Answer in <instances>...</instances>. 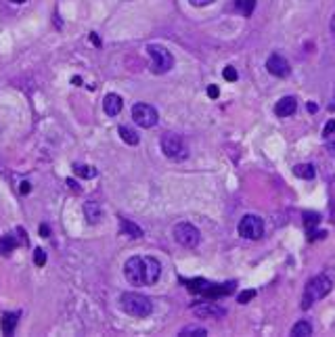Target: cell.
<instances>
[{
  "label": "cell",
  "mask_w": 335,
  "mask_h": 337,
  "mask_svg": "<svg viewBox=\"0 0 335 337\" xmlns=\"http://www.w3.org/2000/svg\"><path fill=\"white\" fill-rule=\"evenodd\" d=\"M34 264H36V266H44V264H46V254H44L42 247H36V250H34Z\"/></svg>",
  "instance_id": "25"
},
{
  "label": "cell",
  "mask_w": 335,
  "mask_h": 337,
  "mask_svg": "<svg viewBox=\"0 0 335 337\" xmlns=\"http://www.w3.org/2000/svg\"><path fill=\"white\" fill-rule=\"evenodd\" d=\"M189 3H191L193 7H207V5H211V3H216V0H189Z\"/></svg>",
  "instance_id": "29"
},
{
  "label": "cell",
  "mask_w": 335,
  "mask_h": 337,
  "mask_svg": "<svg viewBox=\"0 0 335 337\" xmlns=\"http://www.w3.org/2000/svg\"><path fill=\"white\" fill-rule=\"evenodd\" d=\"M17 321H19V314L7 312L3 318H0V329H3V333L5 335H11L15 331V327H17Z\"/></svg>",
  "instance_id": "16"
},
{
  "label": "cell",
  "mask_w": 335,
  "mask_h": 337,
  "mask_svg": "<svg viewBox=\"0 0 335 337\" xmlns=\"http://www.w3.org/2000/svg\"><path fill=\"white\" fill-rule=\"evenodd\" d=\"M291 335L293 337H308V335H312V325L308 321H299L291 327Z\"/></svg>",
  "instance_id": "19"
},
{
  "label": "cell",
  "mask_w": 335,
  "mask_h": 337,
  "mask_svg": "<svg viewBox=\"0 0 335 337\" xmlns=\"http://www.w3.org/2000/svg\"><path fill=\"white\" fill-rule=\"evenodd\" d=\"M207 95H209V97H214V99H216V97H218V95H220V90H218V88H216V86H209V88H207Z\"/></svg>",
  "instance_id": "30"
},
{
  "label": "cell",
  "mask_w": 335,
  "mask_h": 337,
  "mask_svg": "<svg viewBox=\"0 0 335 337\" xmlns=\"http://www.w3.org/2000/svg\"><path fill=\"white\" fill-rule=\"evenodd\" d=\"M121 107H124V101H121L119 95L109 93V95L105 97V101H103V109H105V113L111 115V117H115V115L121 111Z\"/></svg>",
  "instance_id": "14"
},
{
  "label": "cell",
  "mask_w": 335,
  "mask_h": 337,
  "mask_svg": "<svg viewBox=\"0 0 335 337\" xmlns=\"http://www.w3.org/2000/svg\"><path fill=\"white\" fill-rule=\"evenodd\" d=\"M32 187H29V182H21V193H29Z\"/></svg>",
  "instance_id": "32"
},
{
  "label": "cell",
  "mask_w": 335,
  "mask_h": 337,
  "mask_svg": "<svg viewBox=\"0 0 335 337\" xmlns=\"http://www.w3.org/2000/svg\"><path fill=\"white\" fill-rule=\"evenodd\" d=\"M84 216L90 224H99L103 220V209L97 201H86L84 203Z\"/></svg>",
  "instance_id": "13"
},
{
  "label": "cell",
  "mask_w": 335,
  "mask_h": 337,
  "mask_svg": "<svg viewBox=\"0 0 335 337\" xmlns=\"http://www.w3.org/2000/svg\"><path fill=\"white\" fill-rule=\"evenodd\" d=\"M193 312L199 318H222L226 314V310L222 306H218L216 301H201V304L193 306Z\"/></svg>",
  "instance_id": "9"
},
{
  "label": "cell",
  "mask_w": 335,
  "mask_h": 337,
  "mask_svg": "<svg viewBox=\"0 0 335 337\" xmlns=\"http://www.w3.org/2000/svg\"><path fill=\"white\" fill-rule=\"evenodd\" d=\"M119 228H121V235H126L130 239H140L143 237V230L140 226H136L134 222L126 220V218H119Z\"/></svg>",
  "instance_id": "15"
},
{
  "label": "cell",
  "mask_w": 335,
  "mask_h": 337,
  "mask_svg": "<svg viewBox=\"0 0 335 337\" xmlns=\"http://www.w3.org/2000/svg\"><path fill=\"white\" fill-rule=\"evenodd\" d=\"M205 337L207 335V331L203 329V327H199V325H189V327H185L180 331V337Z\"/></svg>",
  "instance_id": "21"
},
{
  "label": "cell",
  "mask_w": 335,
  "mask_h": 337,
  "mask_svg": "<svg viewBox=\"0 0 335 337\" xmlns=\"http://www.w3.org/2000/svg\"><path fill=\"white\" fill-rule=\"evenodd\" d=\"M327 153L335 157V140H329V143H327Z\"/></svg>",
  "instance_id": "31"
},
{
  "label": "cell",
  "mask_w": 335,
  "mask_h": 337,
  "mask_svg": "<svg viewBox=\"0 0 335 337\" xmlns=\"http://www.w3.org/2000/svg\"><path fill=\"white\" fill-rule=\"evenodd\" d=\"M119 308L130 316L147 318L151 312H153V301H151L149 297H145V295H140V293L126 291V293L119 295Z\"/></svg>",
  "instance_id": "1"
},
{
  "label": "cell",
  "mask_w": 335,
  "mask_h": 337,
  "mask_svg": "<svg viewBox=\"0 0 335 337\" xmlns=\"http://www.w3.org/2000/svg\"><path fill=\"white\" fill-rule=\"evenodd\" d=\"M222 76H224V80H228V82H237V78H239V74H237L235 67H226V69L222 72Z\"/></svg>",
  "instance_id": "27"
},
{
  "label": "cell",
  "mask_w": 335,
  "mask_h": 337,
  "mask_svg": "<svg viewBox=\"0 0 335 337\" xmlns=\"http://www.w3.org/2000/svg\"><path fill=\"white\" fill-rule=\"evenodd\" d=\"M295 109H297V99H295V97H283V99L275 105V113H277L279 117H289V115L295 113Z\"/></svg>",
  "instance_id": "12"
},
{
  "label": "cell",
  "mask_w": 335,
  "mask_h": 337,
  "mask_svg": "<svg viewBox=\"0 0 335 337\" xmlns=\"http://www.w3.org/2000/svg\"><path fill=\"white\" fill-rule=\"evenodd\" d=\"M143 264H145V285H155L162 277V264L151 256H145Z\"/></svg>",
  "instance_id": "11"
},
{
  "label": "cell",
  "mask_w": 335,
  "mask_h": 337,
  "mask_svg": "<svg viewBox=\"0 0 335 337\" xmlns=\"http://www.w3.org/2000/svg\"><path fill=\"white\" fill-rule=\"evenodd\" d=\"M323 136H325V138L335 136V119H329L327 124H325V128H323Z\"/></svg>",
  "instance_id": "26"
},
{
  "label": "cell",
  "mask_w": 335,
  "mask_h": 337,
  "mask_svg": "<svg viewBox=\"0 0 335 337\" xmlns=\"http://www.w3.org/2000/svg\"><path fill=\"white\" fill-rule=\"evenodd\" d=\"M11 3H15V5H21V3H25V0H11Z\"/></svg>",
  "instance_id": "35"
},
{
  "label": "cell",
  "mask_w": 335,
  "mask_h": 337,
  "mask_svg": "<svg viewBox=\"0 0 335 337\" xmlns=\"http://www.w3.org/2000/svg\"><path fill=\"white\" fill-rule=\"evenodd\" d=\"M239 235L243 239H260L264 235V222L260 216H254V214H248V216H243L241 222H239Z\"/></svg>",
  "instance_id": "7"
},
{
  "label": "cell",
  "mask_w": 335,
  "mask_h": 337,
  "mask_svg": "<svg viewBox=\"0 0 335 337\" xmlns=\"http://www.w3.org/2000/svg\"><path fill=\"white\" fill-rule=\"evenodd\" d=\"M235 5H237V9L245 15V17H250L252 13H254V7H256V0H235Z\"/></svg>",
  "instance_id": "22"
},
{
  "label": "cell",
  "mask_w": 335,
  "mask_h": 337,
  "mask_svg": "<svg viewBox=\"0 0 335 337\" xmlns=\"http://www.w3.org/2000/svg\"><path fill=\"white\" fill-rule=\"evenodd\" d=\"M17 239L13 235H5V237H0V256H11L17 247Z\"/></svg>",
  "instance_id": "17"
},
{
  "label": "cell",
  "mask_w": 335,
  "mask_h": 337,
  "mask_svg": "<svg viewBox=\"0 0 335 337\" xmlns=\"http://www.w3.org/2000/svg\"><path fill=\"white\" fill-rule=\"evenodd\" d=\"M331 32H333V36H335V15H333V19H331Z\"/></svg>",
  "instance_id": "34"
},
{
  "label": "cell",
  "mask_w": 335,
  "mask_h": 337,
  "mask_svg": "<svg viewBox=\"0 0 335 337\" xmlns=\"http://www.w3.org/2000/svg\"><path fill=\"white\" fill-rule=\"evenodd\" d=\"M132 119L134 124L140 128H153L157 121H160V113L155 107H151L147 103H136L132 107Z\"/></svg>",
  "instance_id": "5"
},
{
  "label": "cell",
  "mask_w": 335,
  "mask_h": 337,
  "mask_svg": "<svg viewBox=\"0 0 335 337\" xmlns=\"http://www.w3.org/2000/svg\"><path fill=\"white\" fill-rule=\"evenodd\" d=\"M172 233H174L176 243H180L182 247H197L199 241H201L199 230H197L193 224H189V222H180V224H176Z\"/></svg>",
  "instance_id": "6"
},
{
  "label": "cell",
  "mask_w": 335,
  "mask_h": 337,
  "mask_svg": "<svg viewBox=\"0 0 335 337\" xmlns=\"http://www.w3.org/2000/svg\"><path fill=\"white\" fill-rule=\"evenodd\" d=\"M48 233H50V230H48V226H46V224H42V226H40V235H42V237H48Z\"/></svg>",
  "instance_id": "33"
},
{
  "label": "cell",
  "mask_w": 335,
  "mask_h": 337,
  "mask_svg": "<svg viewBox=\"0 0 335 337\" xmlns=\"http://www.w3.org/2000/svg\"><path fill=\"white\" fill-rule=\"evenodd\" d=\"M74 172H76L80 178H95V176H97V170L90 168V166H74Z\"/></svg>",
  "instance_id": "23"
},
{
  "label": "cell",
  "mask_w": 335,
  "mask_h": 337,
  "mask_svg": "<svg viewBox=\"0 0 335 337\" xmlns=\"http://www.w3.org/2000/svg\"><path fill=\"white\" fill-rule=\"evenodd\" d=\"M266 69L270 76H275V78H287L289 76V63H287V59L281 57V55H270L268 61H266Z\"/></svg>",
  "instance_id": "10"
},
{
  "label": "cell",
  "mask_w": 335,
  "mask_h": 337,
  "mask_svg": "<svg viewBox=\"0 0 335 337\" xmlns=\"http://www.w3.org/2000/svg\"><path fill=\"white\" fill-rule=\"evenodd\" d=\"M256 297V291L254 289H248V291H243L241 295H239V304H248L250 299H254Z\"/></svg>",
  "instance_id": "28"
},
{
  "label": "cell",
  "mask_w": 335,
  "mask_h": 337,
  "mask_svg": "<svg viewBox=\"0 0 335 337\" xmlns=\"http://www.w3.org/2000/svg\"><path fill=\"white\" fill-rule=\"evenodd\" d=\"M333 289V281L327 277V274H319V277L310 279L306 289H304V297H302V308L308 310L310 306L323 297H327Z\"/></svg>",
  "instance_id": "2"
},
{
  "label": "cell",
  "mask_w": 335,
  "mask_h": 337,
  "mask_svg": "<svg viewBox=\"0 0 335 337\" xmlns=\"http://www.w3.org/2000/svg\"><path fill=\"white\" fill-rule=\"evenodd\" d=\"M117 132H119V136H121V140H124L126 145H138V134L132 130V128H128V126H119L117 128Z\"/></svg>",
  "instance_id": "20"
},
{
  "label": "cell",
  "mask_w": 335,
  "mask_h": 337,
  "mask_svg": "<svg viewBox=\"0 0 335 337\" xmlns=\"http://www.w3.org/2000/svg\"><path fill=\"white\" fill-rule=\"evenodd\" d=\"M162 151H164V155L172 162H182V159H187L189 157V149L185 145V140H182V136L174 134V132H166L162 136Z\"/></svg>",
  "instance_id": "3"
},
{
  "label": "cell",
  "mask_w": 335,
  "mask_h": 337,
  "mask_svg": "<svg viewBox=\"0 0 335 337\" xmlns=\"http://www.w3.org/2000/svg\"><path fill=\"white\" fill-rule=\"evenodd\" d=\"M147 52L151 57V72H153V74H166V72H170L174 67V57H172V52L166 46L149 44Z\"/></svg>",
  "instance_id": "4"
},
{
  "label": "cell",
  "mask_w": 335,
  "mask_h": 337,
  "mask_svg": "<svg viewBox=\"0 0 335 337\" xmlns=\"http://www.w3.org/2000/svg\"><path fill=\"white\" fill-rule=\"evenodd\" d=\"M293 174H295L297 178H304V180H312V178L316 176V170H314L312 164H297V166L293 168Z\"/></svg>",
  "instance_id": "18"
},
{
  "label": "cell",
  "mask_w": 335,
  "mask_h": 337,
  "mask_svg": "<svg viewBox=\"0 0 335 337\" xmlns=\"http://www.w3.org/2000/svg\"><path fill=\"white\" fill-rule=\"evenodd\" d=\"M124 277L130 285H136V287H143L145 285V264H143V258L140 256H134L130 260H126L124 264Z\"/></svg>",
  "instance_id": "8"
},
{
  "label": "cell",
  "mask_w": 335,
  "mask_h": 337,
  "mask_svg": "<svg viewBox=\"0 0 335 337\" xmlns=\"http://www.w3.org/2000/svg\"><path fill=\"white\" fill-rule=\"evenodd\" d=\"M304 222H306V228L310 230L312 226H316L321 222V216L319 214H304Z\"/></svg>",
  "instance_id": "24"
}]
</instances>
